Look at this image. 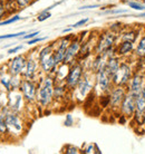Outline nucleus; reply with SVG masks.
Here are the masks:
<instances>
[{"label":"nucleus","instance_id":"obj_18","mask_svg":"<svg viewBox=\"0 0 145 154\" xmlns=\"http://www.w3.org/2000/svg\"><path fill=\"white\" fill-rule=\"evenodd\" d=\"M11 77L12 75L9 73V70H1L0 72V84L4 86L6 92L11 91Z\"/></svg>","mask_w":145,"mask_h":154},{"label":"nucleus","instance_id":"obj_13","mask_svg":"<svg viewBox=\"0 0 145 154\" xmlns=\"http://www.w3.org/2000/svg\"><path fill=\"white\" fill-rule=\"evenodd\" d=\"M135 100H136V97H134L133 95H131L130 93L127 92L126 96L124 97L122 104H121V107H119V111L123 115H125L126 117H133L134 113L136 111Z\"/></svg>","mask_w":145,"mask_h":154},{"label":"nucleus","instance_id":"obj_7","mask_svg":"<svg viewBox=\"0 0 145 154\" xmlns=\"http://www.w3.org/2000/svg\"><path fill=\"white\" fill-rule=\"evenodd\" d=\"M20 92L23 95V98L27 103H34L37 100V89L38 84L34 79H26L23 78L20 85Z\"/></svg>","mask_w":145,"mask_h":154},{"label":"nucleus","instance_id":"obj_37","mask_svg":"<svg viewBox=\"0 0 145 154\" xmlns=\"http://www.w3.org/2000/svg\"><path fill=\"white\" fill-rule=\"evenodd\" d=\"M141 96L143 97V98H145V84L144 86H143V88H142V93H141Z\"/></svg>","mask_w":145,"mask_h":154},{"label":"nucleus","instance_id":"obj_30","mask_svg":"<svg viewBox=\"0 0 145 154\" xmlns=\"http://www.w3.org/2000/svg\"><path fill=\"white\" fill-rule=\"evenodd\" d=\"M46 37H35L32 39H29L28 40V45H35V44H37V42H44V40H46Z\"/></svg>","mask_w":145,"mask_h":154},{"label":"nucleus","instance_id":"obj_15","mask_svg":"<svg viewBox=\"0 0 145 154\" xmlns=\"http://www.w3.org/2000/svg\"><path fill=\"white\" fill-rule=\"evenodd\" d=\"M93 87H94V85H93L89 76H88L87 74H84L83 77H82V79L79 81V83L77 84L76 89L80 96L86 97V96H88V94L93 91Z\"/></svg>","mask_w":145,"mask_h":154},{"label":"nucleus","instance_id":"obj_38","mask_svg":"<svg viewBox=\"0 0 145 154\" xmlns=\"http://www.w3.org/2000/svg\"><path fill=\"white\" fill-rule=\"evenodd\" d=\"M6 106V105H4V103L1 102V100H0V113L2 112V109H4V107Z\"/></svg>","mask_w":145,"mask_h":154},{"label":"nucleus","instance_id":"obj_29","mask_svg":"<svg viewBox=\"0 0 145 154\" xmlns=\"http://www.w3.org/2000/svg\"><path fill=\"white\" fill-rule=\"evenodd\" d=\"M6 0H0V19L6 15Z\"/></svg>","mask_w":145,"mask_h":154},{"label":"nucleus","instance_id":"obj_5","mask_svg":"<svg viewBox=\"0 0 145 154\" xmlns=\"http://www.w3.org/2000/svg\"><path fill=\"white\" fill-rule=\"evenodd\" d=\"M117 39V34L112 30L104 31L102 35L99 36V39L96 44V54H104L107 50L114 47L115 42Z\"/></svg>","mask_w":145,"mask_h":154},{"label":"nucleus","instance_id":"obj_21","mask_svg":"<svg viewBox=\"0 0 145 154\" xmlns=\"http://www.w3.org/2000/svg\"><path fill=\"white\" fill-rule=\"evenodd\" d=\"M135 53H136V56H138V57L145 58V36H143V37L140 39Z\"/></svg>","mask_w":145,"mask_h":154},{"label":"nucleus","instance_id":"obj_33","mask_svg":"<svg viewBox=\"0 0 145 154\" xmlns=\"http://www.w3.org/2000/svg\"><path fill=\"white\" fill-rule=\"evenodd\" d=\"M37 35H39V31H34V32H30V34H28V35H25L23 36V39L25 40H29V39H32L35 37H37Z\"/></svg>","mask_w":145,"mask_h":154},{"label":"nucleus","instance_id":"obj_4","mask_svg":"<svg viewBox=\"0 0 145 154\" xmlns=\"http://www.w3.org/2000/svg\"><path fill=\"white\" fill-rule=\"evenodd\" d=\"M132 76H133V72H132L131 65L125 62H122L119 70L116 72V74L112 78V82H113L114 86H124V87H126L130 84Z\"/></svg>","mask_w":145,"mask_h":154},{"label":"nucleus","instance_id":"obj_2","mask_svg":"<svg viewBox=\"0 0 145 154\" xmlns=\"http://www.w3.org/2000/svg\"><path fill=\"white\" fill-rule=\"evenodd\" d=\"M2 113L5 115V122L7 125V135H11V136L23 135L25 131V125H23L21 117L19 116V113L11 111L8 106H5Z\"/></svg>","mask_w":145,"mask_h":154},{"label":"nucleus","instance_id":"obj_16","mask_svg":"<svg viewBox=\"0 0 145 154\" xmlns=\"http://www.w3.org/2000/svg\"><path fill=\"white\" fill-rule=\"evenodd\" d=\"M121 60H119V57H116V56H113V57H110L107 59L106 62V65H105V70H106V73L111 76V78H113L116 72L119 70V66H121Z\"/></svg>","mask_w":145,"mask_h":154},{"label":"nucleus","instance_id":"obj_20","mask_svg":"<svg viewBox=\"0 0 145 154\" xmlns=\"http://www.w3.org/2000/svg\"><path fill=\"white\" fill-rule=\"evenodd\" d=\"M137 38V32L134 30H128V31H125V32H123L122 35H121V40L122 42H135Z\"/></svg>","mask_w":145,"mask_h":154},{"label":"nucleus","instance_id":"obj_24","mask_svg":"<svg viewBox=\"0 0 145 154\" xmlns=\"http://www.w3.org/2000/svg\"><path fill=\"white\" fill-rule=\"evenodd\" d=\"M127 5H128V7L134 9V10H136V11H144L145 10L144 5L140 4V2H137V1H128Z\"/></svg>","mask_w":145,"mask_h":154},{"label":"nucleus","instance_id":"obj_35","mask_svg":"<svg viewBox=\"0 0 145 154\" xmlns=\"http://www.w3.org/2000/svg\"><path fill=\"white\" fill-rule=\"evenodd\" d=\"M98 5H93V6H83L79 8V10H86V9H93V8H97Z\"/></svg>","mask_w":145,"mask_h":154},{"label":"nucleus","instance_id":"obj_31","mask_svg":"<svg viewBox=\"0 0 145 154\" xmlns=\"http://www.w3.org/2000/svg\"><path fill=\"white\" fill-rule=\"evenodd\" d=\"M72 124H74L72 116L70 115V114H67V115H66L65 122H64V125H65V126H72Z\"/></svg>","mask_w":145,"mask_h":154},{"label":"nucleus","instance_id":"obj_36","mask_svg":"<svg viewBox=\"0 0 145 154\" xmlns=\"http://www.w3.org/2000/svg\"><path fill=\"white\" fill-rule=\"evenodd\" d=\"M110 14H121V12H126V10H123V9H119V10H110Z\"/></svg>","mask_w":145,"mask_h":154},{"label":"nucleus","instance_id":"obj_17","mask_svg":"<svg viewBox=\"0 0 145 154\" xmlns=\"http://www.w3.org/2000/svg\"><path fill=\"white\" fill-rule=\"evenodd\" d=\"M134 50V42H122L116 47V54L119 56H127Z\"/></svg>","mask_w":145,"mask_h":154},{"label":"nucleus","instance_id":"obj_6","mask_svg":"<svg viewBox=\"0 0 145 154\" xmlns=\"http://www.w3.org/2000/svg\"><path fill=\"white\" fill-rule=\"evenodd\" d=\"M96 78V88L102 94H110L112 88L114 87V84L112 82L111 76L106 73L105 68H100L95 73Z\"/></svg>","mask_w":145,"mask_h":154},{"label":"nucleus","instance_id":"obj_28","mask_svg":"<svg viewBox=\"0 0 145 154\" xmlns=\"http://www.w3.org/2000/svg\"><path fill=\"white\" fill-rule=\"evenodd\" d=\"M25 35H26V32H25V31H21V32H17V34H8V35L0 36V40H1V39L17 38V37H20V36H25Z\"/></svg>","mask_w":145,"mask_h":154},{"label":"nucleus","instance_id":"obj_40","mask_svg":"<svg viewBox=\"0 0 145 154\" xmlns=\"http://www.w3.org/2000/svg\"><path fill=\"white\" fill-rule=\"evenodd\" d=\"M137 17H145V12H142V14H140Z\"/></svg>","mask_w":145,"mask_h":154},{"label":"nucleus","instance_id":"obj_11","mask_svg":"<svg viewBox=\"0 0 145 154\" xmlns=\"http://www.w3.org/2000/svg\"><path fill=\"white\" fill-rule=\"evenodd\" d=\"M127 94V88L124 86H114L110 92V106L112 108H119L124 97Z\"/></svg>","mask_w":145,"mask_h":154},{"label":"nucleus","instance_id":"obj_41","mask_svg":"<svg viewBox=\"0 0 145 154\" xmlns=\"http://www.w3.org/2000/svg\"><path fill=\"white\" fill-rule=\"evenodd\" d=\"M0 136H1V134H0Z\"/></svg>","mask_w":145,"mask_h":154},{"label":"nucleus","instance_id":"obj_27","mask_svg":"<svg viewBox=\"0 0 145 154\" xmlns=\"http://www.w3.org/2000/svg\"><path fill=\"white\" fill-rule=\"evenodd\" d=\"M49 17H51V14H50L49 11L42 10V11L38 15V17H37V20H38V21H45V20H47Z\"/></svg>","mask_w":145,"mask_h":154},{"label":"nucleus","instance_id":"obj_3","mask_svg":"<svg viewBox=\"0 0 145 154\" xmlns=\"http://www.w3.org/2000/svg\"><path fill=\"white\" fill-rule=\"evenodd\" d=\"M84 75V67L80 64V62H75L70 65L68 74L65 78V85L68 89L76 88L77 84L79 83L82 77Z\"/></svg>","mask_w":145,"mask_h":154},{"label":"nucleus","instance_id":"obj_34","mask_svg":"<svg viewBox=\"0 0 145 154\" xmlns=\"http://www.w3.org/2000/svg\"><path fill=\"white\" fill-rule=\"evenodd\" d=\"M20 49H23V46L21 45H19V46H16L14 47V48H11V49L8 50V54L11 55V54H15V53H17V51H19Z\"/></svg>","mask_w":145,"mask_h":154},{"label":"nucleus","instance_id":"obj_1","mask_svg":"<svg viewBox=\"0 0 145 154\" xmlns=\"http://www.w3.org/2000/svg\"><path fill=\"white\" fill-rule=\"evenodd\" d=\"M54 88H55V77L48 74L42 77L38 83L37 89V102L42 107H48L54 100Z\"/></svg>","mask_w":145,"mask_h":154},{"label":"nucleus","instance_id":"obj_8","mask_svg":"<svg viewBox=\"0 0 145 154\" xmlns=\"http://www.w3.org/2000/svg\"><path fill=\"white\" fill-rule=\"evenodd\" d=\"M25 98L21 94L20 89H12L10 92H8V102L7 106L11 111L17 113H20L23 111V105H25Z\"/></svg>","mask_w":145,"mask_h":154},{"label":"nucleus","instance_id":"obj_10","mask_svg":"<svg viewBox=\"0 0 145 154\" xmlns=\"http://www.w3.org/2000/svg\"><path fill=\"white\" fill-rule=\"evenodd\" d=\"M27 57L25 55H17L8 64V70L12 76H20L25 72Z\"/></svg>","mask_w":145,"mask_h":154},{"label":"nucleus","instance_id":"obj_12","mask_svg":"<svg viewBox=\"0 0 145 154\" xmlns=\"http://www.w3.org/2000/svg\"><path fill=\"white\" fill-rule=\"evenodd\" d=\"M80 47H82V42L78 39H74L72 42L69 44L65 53V58H64V64H68L72 65L75 62H77V57L79 56Z\"/></svg>","mask_w":145,"mask_h":154},{"label":"nucleus","instance_id":"obj_39","mask_svg":"<svg viewBox=\"0 0 145 154\" xmlns=\"http://www.w3.org/2000/svg\"><path fill=\"white\" fill-rule=\"evenodd\" d=\"M70 30H72V28H66V29H64V30H63V32L65 34V32H69Z\"/></svg>","mask_w":145,"mask_h":154},{"label":"nucleus","instance_id":"obj_25","mask_svg":"<svg viewBox=\"0 0 145 154\" xmlns=\"http://www.w3.org/2000/svg\"><path fill=\"white\" fill-rule=\"evenodd\" d=\"M64 153L66 154H78L80 153V151L78 147L74 146V145H66V147L64 149Z\"/></svg>","mask_w":145,"mask_h":154},{"label":"nucleus","instance_id":"obj_14","mask_svg":"<svg viewBox=\"0 0 145 154\" xmlns=\"http://www.w3.org/2000/svg\"><path fill=\"white\" fill-rule=\"evenodd\" d=\"M38 56L37 58H35L32 56V54H30L29 57H27V63H26V67H25V72H23V78L26 79H34L35 81V76L37 74V69H38Z\"/></svg>","mask_w":145,"mask_h":154},{"label":"nucleus","instance_id":"obj_22","mask_svg":"<svg viewBox=\"0 0 145 154\" xmlns=\"http://www.w3.org/2000/svg\"><path fill=\"white\" fill-rule=\"evenodd\" d=\"M135 105H136V111L137 112L145 113V98H143L142 96L136 97Z\"/></svg>","mask_w":145,"mask_h":154},{"label":"nucleus","instance_id":"obj_9","mask_svg":"<svg viewBox=\"0 0 145 154\" xmlns=\"http://www.w3.org/2000/svg\"><path fill=\"white\" fill-rule=\"evenodd\" d=\"M144 75L140 72H135L133 73V76H132V79H131L130 84H128V88H127V92L130 93L131 95H133L134 97H138L141 96L142 88L145 84L144 81Z\"/></svg>","mask_w":145,"mask_h":154},{"label":"nucleus","instance_id":"obj_26","mask_svg":"<svg viewBox=\"0 0 145 154\" xmlns=\"http://www.w3.org/2000/svg\"><path fill=\"white\" fill-rule=\"evenodd\" d=\"M21 19V17H19V16H14V17H11V18H9V19L7 20H2V21H0V26H6V25H9V23H16V21H18V20Z\"/></svg>","mask_w":145,"mask_h":154},{"label":"nucleus","instance_id":"obj_23","mask_svg":"<svg viewBox=\"0 0 145 154\" xmlns=\"http://www.w3.org/2000/svg\"><path fill=\"white\" fill-rule=\"evenodd\" d=\"M0 134H1V136L8 134L7 125H6V122H5V115L2 112L0 113Z\"/></svg>","mask_w":145,"mask_h":154},{"label":"nucleus","instance_id":"obj_19","mask_svg":"<svg viewBox=\"0 0 145 154\" xmlns=\"http://www.w3.org/2000/svg\"><path fill=\"white\" fill-rule=\"evenodd\" d=\"M65 83H56L55 82V88H54V100H61L63 97H65L66 92H67Z\"/></svg>","mask_w":145,"mask_h":154},{"label":"nucleus","instance_id":"obj_32","mask_svg":"<svg viewBox=\"0 0 145 154\" xmlns=\"http://www.w3.org/2000/svg\"><path fill=\"white\" fill-rule=\"evenodd\" d=\"M88 18H84V19H80L79 21H77L76 23H74L72 26V28H77V27H80V26H84V25H86V23H88Z\"/></svg>","mask_w":145,"mask_h":154}]
</instances>
